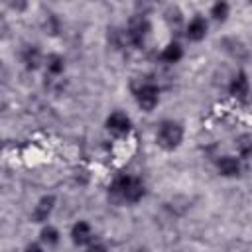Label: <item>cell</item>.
I'll return each mask as SVG.
<instances>
[{
    "mask_svg": "<svg viewBox=\"0 0 252 252\" xmlns=\"http://www.w3.org/2000/svg\"><path fill=\"white\" fill-rule=\"evenodd\" d=\"M110 193L126 203H138L144 197V183L138 177L132 175H120L112 181L110 185Z\"/></svg>",
    "mask_w": 252,
    "mask_h": 252,
    "instance_id": "6da1fadb",
    "label": "cell"
},
{
    "mask_svg": "<svg viewBox=\"0 0 252 252\" xmlns=\"http://www.w3.org/2000/svg\"><path fill=\"white\" fill-rule=\"evenodd\" d=\"M181 138H183V128L177 122L165 120V122L159 124V128H158V144L163 150H175L181 144Z\"/></svg>",
    "mask_w": 252,
    "mask_h": 252,
    "instance_id": "7a4b0ae2",
    "label": "cell"
},
{
    "mask_svg": "<svg viewBox=\"0 0 252 252\" xmlns=\"http://www.w3.org/2000/svg\"><path fill=\"white\" fill-rule=\"evenodd\" d=\"M148 33H150V22L144 16H138L130 22V26L126 30V39L132 45H142L144 39L148 37Z\"/></svg>",
    "mask_w": 252,
    "mask_h": 252,
    "instance_id": "3957f363",
    "label": "cell"
},
{
    "mask_svg": "<svg viewBox=\"0 0 252 252\" xmlns=\"http://www.w3.org/2000/svg\"><path fill=\"white\" fill-rule=\"evenodd\" d=\"M158 98H159L158 87L152 85V83H144V85H140V89H136V100H138V104H140L146 112H150V110L156 108Z\"/></svg>",
    "mask_w": 252,
    "mask_h": 252,
    "instance_id": "277c9868",
    "label": "cell"
},
{
    "mask_svg": "<svg viewBox=\"0 0 252 252\" xmlns=\"http://www.w3.org/2000/svg\"><path fill=\"white\" fill-rule=\"evenodd\" d=\"M106 128L116 134V136H122V134H128L130 130V118L124 114V112H112L108 118H106Z\"/></svg>",
    "mask_w": 252,
    "mask_h": 252,
    "instance_id": "5b68a950",
    "label": "cell"
},
{
    "mask_svg": "<svg viewBox=\"0 0 252 252\" xmlns=\"http://www.w3.org/2000/svg\"><path fill=\"white\" fill-rule=\"evenodd\" d=\"M53 205H55V197H53V195L41 197L39 203L35 205L33 213H32V220H33V222H43V220H47V217H49L51 211H53Z\"/></svg>",
    "mask_w": 252,
    "mask_h": 252,
    "instance_id": "8992f818",
    "label": "cell"
},
{
    "mask_svg": "<svg viewBox=\"0 0 252 252\" xmlns=\"http://www.w3.org/2000/svg\"><path fill=\"white\" fill-rule=\"evenodd\" d=\"M205 33H207V22H205L201 16L193 18V20L189 22V26H187V37H189L191 41H201V39L205 37Z\"/></svg>",
    "mask_w": 252,
    "mask_h": 252,
    "instance_id": "52a82bcc",
    "label": "cell"
},
{
    "mask_svg": "<svg viewBox=\"0 0 252 252\" xmlns=\"http://www.w3.org/2000/svg\"><path fill=\"white\" fill-rule=\"evenodd\" d=\"M230 94H234L240 100H246V96H248V79H246V73H238L232 79V83H230Z\"/></svg>",
    "mask_w": 252,
    "mask_h": 252,
    "instance_id": "ba28073f",
    "label": "cell"
},
{
    "mask_svg": "<svg viewBox=\"0 0 252 252\" xmlns=\"http://www.w3.org/2000/svg\"><path fill=\"white\" fill-rule=\"evenodd\" d=\"M219 171H220L222 175H226V177H234V175L240 173V163H238L236 158L224 156V158L219 159Z\"/></svg>",
    "mask_w": 252,
    "mask_h": 252,
    "instance_id": "9c48e42d",
    "label": "cell"
},
{
    "mask_svg": "<svg viewBox=\"0 0 252 252\" xmlns=\"http://www.w3.org/2000/svg\"><path fill=\"white\" fill-rule=\"evenodd\" d=\"M71 236H73V242H75V244H87V242L93 238V232H91V226H89L85 220H79V222L73 226Z\"/></svg>",
    "mask_w": 252,
    "mask_h": 252,
    "instance_id": "30bf717a",
    "label": "cell"
},
{
    "mask_svg": "<svg viewBox=\"0 0 252 252\" xmlns=\"http://www.w3.org/2000/svg\"><path fill=\"white\" fill-rule=\"evenodd\" d=\"M22 59H24L28 69H37L39 63H41V51L35 45H28L24 49V53H22Z\"/></svg>",
    "mask_w": 252,
    "mask_h": 252,
    "instance_id": "8fae6325",
    "label": "cell"
},
{
    "mask_svg": "<svg viewBox=\"0 0 252 252\" xmlns=\"http://www.w3.org/2000/svg\"><path fill=\"white\" fill-rule=\"evenodd\" d=\"M181 57H183V49L179 43H167L161 51V59L165 63H177Z\"/></svg>",
    "mask_w": 252,
    "mask_h": 252,
    "instance_id": "7c38bea8",
    "label": "cell"
},
{
    "mask_svg": "<svg viewBox=\"0 0 252 252\" xmlns=\"http://www.w3.org/2000/svg\"><path fill=\"white\" fill-rule=\"evenodd\" d=\"M224 45H230L228 51L236 57V59H246L248 57V49L244 47V43L240 39H224Z\"/></svg>",
    "mask_w": 252,
    "mask_h": 252,
    "instance_id": "4fadbf2b",
    "label": "cell"
},
{
    "mask_svg": "<svg viewBox=\"0 0 252 252\" xmlns=\"http://www.w3.org/2000/svg\"><path fill=\"white\" fill-rule=\"evenodd\" d=\"M165 22H167L169 28H173V30H177V28L181 26V12H179L177 6H169V8L165 10Z\"/></svg>",
    "mask_w": 252,
    "mask_h": 252,
    "instance_id": "5bb4252c",
    "label": "cell"
},
{
    "mask_svg": "<svg viewBox=\"0 0 252 252\" xmlns=\"http://www.w3.org/2000/svg\"><path fill=\"white\" fill-rule=\"evenodd\" d=\"M63 67H65V61H63L61 55L53 53V55L47 57V71H49L51 75H59V73L63 71Z\"/></svg>",
    "mask_w": 252,
    "mask_h": 252,
    "instance_id": "9a60e30c",
    "label": "cell"
},
{
    "mask_svg": "<svg viewBox=\"0 0 252 252\" xmlns=\"http://www.w3.org/2000/svg\"><path fill=\"white\" fill-rule=\"evenodd\" d=\"M211 16L217 20V22H224L226 16H228V4L224 0H219L213 8H211Z\"/></svg>",
    "mask_w": 252,
    "mask_h": 252,
    "instance_id": "2e32d148",
    "label": "cell"
},
{
    "mask_svg": "<svg viewBox=\"0 0 252 252\" xmlns=\"http://www.w3.org/2000/svg\"><path fill=\"white\" fill-rule=\"evenodd\" d=\"M41 240L47 242V244H55V242L59 240L57 228H55V226H45V228L41 230Z\"/></svg>",
    "mask_w": 252,
    "mask_h": 252,
    "instance_id": "e0dca14e",
    "label": "cell"
},
{
    "mask_svg": "<svg viewBox=\"0 0 252 252\" xmlns=\"http://www.w3.org/2000/svg\"><path fill=\"white\" fill-rule=\"evenodd\" d=\"M250 136L248 134H244V136H240L238 138V142H236V148H238V152H240V156L242 158H248L250 156Z\"/></svg>",
    "mask_w": 252,
    "mask_h": 252,
    "instance_id": "ac0fdd59",
    "label": "cell"
},
{
    "mask_svg": "<svg viewBox=\"0 0 252 252\" xmlns=\"http://www.w3.org/2000/svg\"><path fill=\"white\" fill-rule=\"evenodd\" d=\"M8 4H10L12 10H16V12H24L26 6H28V0H8Z\"/></svg>",
    "mask_w": 252,
    "mask_h": 252,
    "instance_id": "d6986e66",
    "label": "cell"
},
{
    "mask_svg": "<svg viewBox=\"0 0 252 252\" xmlns=\"http://www.w3.org/2000/svg\"><path fill=\"white\" fill-rule=\"evenodd\" d=\"M156 0H136V8L142 10V12H148L150 8H154Z\"/></svg>",
    "mask_w": 252,
    "mask_h": 252,
    "instance_id": "ffe728a7",
    "label": "cell"
},
{
    "mask_svg": "<svg viewBox=\"0 0 252 252\" xmlns=\"http://www.w3.org/2000/svg\"><path fill=\"white\" fill-rule=\"evenodd\" d=\"M8 35V22L4 16H0V39H4Z\"/></svg>",
    "mask_w": 252,
    "mask_h": 252,
    "instance_id": "44dd1931",
    "label": "cell"
}]
</instances>
